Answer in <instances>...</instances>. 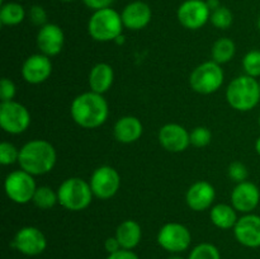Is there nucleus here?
I'll use <instances>...</instances> for the list:
<instances>
[{
  "instance_id": "f257e3e1",
  "label": "nucleus",
  "mask_w": 260,
  "mask_h": 259,
  "mask_svg": "<svg viewBox=\"0 0 260 259\" xmlns=\"http://www.w3.org/2000/svg\"><path fill=\"white\" fill-rule=\"evenodd\" d=\"M74 122L83 128H98L108 119L109 107L103 94L85 91L76 96L70 107Z\"/></svg>"
},
{
  "instance_id": "f03ea898",
  "label": "nucleus",
  "mask_w": 260,
  "mask_h": 259,
  "mask_svg": "<svg viewBox=\"0 0 260 259\" xmlns=\"http://www.w3.org/2000/svg\"><path fill=\"white\" fill-rule=\"evenodd\" d=\"M57 152L53 145L47 140L35 139L25 142L19 150L20 169L36 175H45L55 168Z\"/></svg>"
},
{
  "instance_id": "7ed1b4c3",
  "label": "nucleus",
  "mask_w": 260,
  "mask_h": 259,
  "mask_svg": "<svg viewBox=\"0 0 260 259\" xmlns=\"http://www.w3.org/2000/svg\"><path fill=\"white\" fill-rule=\"evenodd\" d=\"M226 99L230 107L239 112H249L260 102V85L255 78L244 75L230 81L226 89Z\"/></svg>"
},
{
  "instance_id": "20e7f679",
  "label": "nucleus",
  "mask_w": 260,
  "mask_h": 259,
  "mask_svg": "<svg viewBox=\"0 0 260 259\" xmlns=\"http://www.w3.org/2000/svg\"><path fill=\"white\" fill-rule=\"evenodd\" d=\"M58 203L65 210L78 212L90 206L93 190L90 183L79 177H71L63 180L57 189Z\"/></svg>"
},
{
  "instance_id": "39448f33",
  "label": "nucleus",
  "mask_w": 260,
  "mask_h": 259,
  "mask_svg": "<svg viewBox=\"0 0 260 259\" xmlns=\"http://www.w3.org/2000/svg\"><path fill=\"white\" fill-rule=\"evenodd\" d=\"M123 22L118 12L112 8L95 10L88 22V33L98 42H111L122 36Z\"/></svg>"
},
{
  "instance_id": "423d86ee",
  "label": "nucleus",
  "mask_w": 260,
  "mask_h": 259,
  "mask_svg": "<svg viewBox=\"0 0 260 259\" xmlns=\"http://www.w3.org/2000/svg\"><path fill=\"white\" fill-rule=\"evenodd\" d=\"M223 79L225 74L220 63L211 60L202 62L190 73L189 85L196 93L208 95L222 86Z\"/></svg>"
},
{
  "instance_id": "0eeeda50",
  "label": "nucleus",
  "mask_w": 260,
  "mask_h": 259,
  "mask_svg": "<svg viewBox=\"0 0 260 259\" xmlns=\"http://www.w3.org/2000/svg\"><path fill=\"white\" fill-rule=\"evenodd\" d=\"M5 195L12 202L17 205H25L32 202L37 185L35 177L25 170L19 169L9 173L4 182Z\"/></svg>"
},
{
  "instance_id": "6e6552de",
  "label": "nucleus",
  "mask_w": 260,
  "mask_h": 259,
  "mask_svg": "<svg viewBox=\"0 0 260 259\" xmlns=\"http://www.w3.org/2000/svg\"><path fill=\"white\" fill-rule=\"evenodd\" d=\"M156 240L164 250L172 254H180L192 244V234L183 223L168 222L160 228Z\"/></svg>"
},
{
  "instance_id": "1a4fd4ad",
  "label": "nucleus",
  "mask_w": 260,
  "mask_h": 259,
  "mask_svg": "<svg viewBox=\"0 0 260 259\" xmlns=\"http://www.w3.org/2000/svg\"><path fill=\"white\" fill-rule=\"evenodd\" d=\"M29 124L30 113L27 107L15 101L0 103V126L7 134H23Z\"/></svg>"
},
{
  "instance_id": "9d476101",
  "label": "nucleus",
  "mask_w": 260,
  "mask_h": 259,
  "mask_svg": "<svg viewBox=\"0 0 260 259\" xmlns=\"http://www.w3.org/2000/svg\"><path fill=\"white\" fill-rule=\"evenodd\" d=\"M90 187L93 195L99 200H109L114 197L121 187V175L109 165H102L96 168L91 174Z\"/></svg>"
},
{
  "instance_id": "9b49d317",
  "label": "nucleus",
  "mask_w": 260,
  "mask_h": 259,
  "mask_svg": "<svg viewBox=\"0 0 260 259\" xmlns=\"http://www.w3.org/2000/svg\"><path fill=\"white\" fill-rule=\"evenodd\" d=\"M12 246L23 255L36 256L42 254L47 248L45 234L35 226H24L17 231L12 241Z\"/></svg>"
},
{
  "instance_id": "f8f14e48",
  "label": "nucleus",
  "mask_w": 260,
  "mask_h": 259,
  "mask_svg": "<svg viewBox=\"0 0 260 259\" xmlns=\"http://www.w3.org/2000/svg\"><path fill=\"white\" fill-rule=\"evenodd\" d=\"M178 20L184 28L196 30L202 28L210 20L211 10L203 0H185L177 12Z\"/></svg>"
},
{
  "instance_id": "ddd939ff",
  "label": "nucleus",
  "mask_w": 260,
  "mask_h": 259,
  "mask_svg": "<svg viewBox=\"0 0 260 259\" xmlns=\"http://www.w3.org/2000/svg\"><path fill=\"white\" fill-rule=\"evenodd\" d=\"M234 235L243 246L260 248V216L251 212L239 217L234 228Z\"/></svg>"
},
{
  "instance_id": "4468645a",
  "label": "nucleus",
  "mask_w": 260,
  "mask_h": 259,
  "mask_svg": "<svg viewBox=\"0 0 260 259\" xmlns=\"http://www.w3.org/2000/svg\"><path fill=\"white\" fill-rule=\"evenodd\" d=\"M52 74V62L48 56L35 53L27 57L22 66V76L28 84H42Z\"/></svg>"
},
{
  "instance_id": "2eb2a0df",
  "label": "nucleus",
  "mask_w": 260,
  "mask_h": 259,
  "mask_svg": "<svg viewBox=\"0 0 260 259\" xmlns=\"http://www.w3.org/2000/svg\"><path fill=\"white\" fill-rule=\"evenodd\" d=\"M157 139H159L162 149L169 152H174V154L184 151L190 145L189 132L187 131L185 127L178 123L164 124L159 130Z\"/></svg>"
},
{
  "instance_id": "dca6fc26",
  "label": "nucleus",
  "mask_w": 260,
  "mask_h": 259,
  "mask_svg": "<svg viewBox=\"0 0 260 259\" xmlns=\"http://www.w3.org/2000/svg\"><path fill=\"white\" fill-rule=\"evenodd\" d=\"M37 47L41 53L52 57L58 55L62 51L63 43H65V35L61 27L53 23H47L40 28L37 33Z\"/></svg>"
},
{
  "instance_id": "f3484780",
  "label": "nucleus",
  "mask_w": 260,
  "mask_h": 259,
  "mask_svg": "<svg viewBox=\"0 0 260 259\" xmlns=\"http://www.w3.org/2000/svg\"><path fill=\"white\" fill-rule=\"evenodd\" d=\"M260 202V190L258 185L254 183L241 182L236 184L231 192V205L239 212L251 213Z\"/></svg>"
},
{
  "instance_id": "a211bd4d",
  "label": "nucleus",
  "mask_w": 260,
  "mask_h": 259,
  "mask_svg": "<svg viewBox=\"0 0 260 259\" xmlns=\"http://www.w3.org/2000/svg\"><path fill=\"white\" fill-rule=\"evenodd\" d=\"M215 198V187L207 180H198V182L193 183L188 188L187 195H185L188 207L193 211H197V212L212 207Z\"/></svg>"
},
{
  "instance_id": "6ab92c4d",
  "label": "nucleus",
  "mask_w": 260,
  "mask_h": 259,
  "mask_svg": "<svg viewBox=\"0 0 260 259\" xmlns=\"http://www.w3.org/2000/svg\"><path fill=\"white\" fill-rule=\"evenodd\" d=\"M124 28L131 30L144 29L151 22L152 12L149 4L144 2H132L124 7L121 13Z\"/></svg>"
},
{
  "instance_id": "aec40b11",
  "label": "nucleus",
  "mask_w": 260,
  "mask_h": 259,
  "mask_svg": "<svg viewBox=\"0 0 260 259\" xmlns=\"http://www.w3.org/2000/svg\"><path fill=\"white\" fill-rule=\"evenodd\" d=\"M113 134L117 141L121 144H132L142 136L144 126L137 117L124 116L116 122Z\"/></svg>"
},
{
  "instance_id": "412c9836",
  "label": "nucleus",
  "mask_w": 260,
  "mask_h": 259,
  "mask_svg": "<svg viewBox=\"0 0 260 259\" xmlns=\"http://www.w3.org/2000/svg\"><path fill=\"white\" fill-rule=\"evenodd\" d=\"M114 80V71L107 62H99L91 68L89 73V88L91 91L104 94L112 88Z\"/></svg>"
},
{
  "instance_id": "4be33fe9",
  "label": "nucleus",
  "mask_w": 260,
  "mask_h": 259,
  "mask_svg": "<svg viewBox=\"0 0 260 259\" xmlns=\"http://www.w3.org/2000/svg\"><path fill=\"white\" fill-rule=\"evenodd\" d=\"M114 236L118 239L122 249L134 250L142 239V229L137 221L126 220L119 223Z\"/></svg>"
},
{
  "instance_id": "5701e85b",
  "label": "nucleus",
  "mask_w": 260,
  "mask_h": 259,
  "mask_svg": "<svg viewBox=\"0 0 260 259\" xmlns=\"http://www.w3.org/2000/svg\"><path fill=\"white\" fill-rule=\"evenodd\" d=\"M238 211L234 208L233 205H226V203H217L210 208V218L211 222L218 229L229 230V229L235 228L238 222Z\"/></svg>"
},
{
  "instance_id": "b1692460",
  "label": "nucleus",
  "mask_w": 260,
  "mask_h": 259,
  "mask_svg": "<svg viewBox=\"0 0 260 259\" xmlns=\"http://www.w3.org/2000/svg\"><path fill=\"white\" fill-rule=\"evenodd\" d=\"M236 53V45L231 38L222 37L218 38L211 48V56L215 62L220 63H228L234 58Z\"/></svg>"
},
{
  "instance_id": "393cba45",
  "label": "nucleus",
  "mask_w": 260,
  "mask_h": 259,
  "mask_svg": "<svg viewBox=\"0 0 260 259\" xmlns=\"http://www.w3.org/2000/svg\"><path fill=\"white\" fill-rule=\"evenodd\" d=\"M25 10L18 3H5L0 8V22L3 25H18L24 20Z\"/></svg>"
},
{
  "instance_id": "a878e982",
  "label": "nucleus",
  "mask_w": 260,
  "mask_h": 259,
  "mask_svg": "<svg viewBox=\"0 0 260 259\" xmlns=\"http://www.w3.org/2000/svg\"><path fill=\"white\" fill-rule=\"evenodd\" d=\"M32 202L35 203L36 207L41 208V210H50L56 203H58L57 190L55 192L52 188L47 187V185L37 187Z\"/></svg>"
},
{
  "instance_id": "bb28decb",
  "label": "nucleus",
  "mask_w": 260,
  "mask_h": 259,
  "mask_svg": "<svg viewBox=\"0 0 260 259\" xmlns=\"http://www.w3.org/2000/svg\"><path fill=\"white\" fill-rule=\"evenodd\" d=\"M187 259H221V253L213 244L201 243L190 250Z\"/></svg>"
},
{
  "instance_id": "cd10ccee",
  "label": "nucleus",
  "mask_w": 260,
  "mask_h": 259,
  "mask_svg": "<svg viewBox=\"0 0 260 259\" xmlns=\"http://www.w3.org/2000/svg\"><path fill=\"white\" fill-rule=\"evenodd\" d=\"M210 20L218 29H228L233 24L234 14L229 8L220 7L216 10H213V12H211Z\"/></svg>"
},
{
  "instance_id": "c85d7f7f",
  "label": "nucleus",
  "mask_w": 260,
  "mask_h": 259,
  "mask_svg": "<svg viewBox=\"0 0 260 259\" xmlns=\"http://www.w3.org/2000/svg\"><path fill=\"white\" fill-rule=\"evenodd\" d=\"M243 69L251 78L260 76V50H250L243 58Z\"/></svg>"
},
{
  "instance_id": "c756f323",
  "label": "nucleus",
  "mask_w": 260,
  "mask_h": 259,
  "mask_svg": "<svg viewBox=\"0 0 260 259\" xmlns=\"http://www.w3.org/2000/svg\"><path fill=\"white\" fill-rule=\"evenodd\" d=\"M190 145L196 147H205L212 141V132L208 127L198 126L189 132Z\"/></svg>"
},
{
  "instance_id": "7c9ffc66",
  "label": "nucleus",
  "mask_w": 260,
  "mask_h": 259,
  "mask_svg": "<svg viewBox=\"0 0 260 259\" xmlns=\"http://www.w3.org/2000/svg\"><path fill=\"white\" fill-rule=\"evenodd\" d=\"M19 150L12 142L3 141L0 144V163L3 165H12L19 160Z\"/></svg>"
},
{
  "instance_id": "2f4dec72",
  "label": "nucleus",
  "mask_w": 260,
  "mask_h": 259,
  "mask_svg": "<svg viewBox=\"0 0 260 259\" xmlns=\"http://www.w3.org/2000/svg\"><path fill=\"white\" fill-rule=\"evenodd\" d=\"M229 178H230L233 182H235L236 184L241 182H245L248 179V168L245 164H243L241 161H234L229 165Z\"/></svg>"
},
{
  "instance_id": "473e14b6",
  "label": "nucleus",
  "mask_w": 260,
  "mask_h": 259,
  "mask_svg": "<svg viewBox=\"0 0 260 259\" xmlns=\"http://www.w3.org/2000/svg\"><path fill=\"white\" fill-rule=\"evenodd\" d=\"M15 94H17L15 84L10 79L3 78L0 81V99H2V102L14 101Z\"/></svg>"
},
{
  "instance_id": "72a5a7b5",
  "label": "nucleus",
  "mask_w": 260,
  "mask_h": 259,
  "mask_svg": "<svg viewBox=\"0 0 260 259\" xmlns=\"http://www.w3.org/2000/svg\"><path fill=\"white\" fill-rule=\"evenodd\" d=\"M28 17H29L30 22L35 25H38V27H43L45 24H47V12L41 5L30 7L29 12H28Z\"/></svg>"
},
{
  "instance_id": "f704fd0d",
  "label": "nucleus",
  "mask_w": 260,
  "mask_h": 259,
  "mask_svg": "<svg viewBox=\"0 0 260 259\" xmlns=\"http://www.w3.org/2000/svg\"><path fill=\"white\" fill-rule=\"evenodd\" d=\"M83 2L89 9H93L95 12V10L104 9V8H111L114 0H83Z\"/></svg>"
},
{
  "instance_id": "c9c22d12",
  "label": "nucleus",
  "mask_w": 260,
  "mask_h": 259,
  "mask_svg": "<svg viewBox=\"0 0 260 259\" xmlns=\"http://www.w3.org/2000/svg\"><path fill=\"white\" fill-rule=\"evenodd\" d=\"M106 259H140L139 255L134 250H127V249H121L113 254H108Z\"/></svg>"
},
{
  "instance_id": "e433bc0d",
  "label": "nucleus",
  "mask_w": 260,
  "mask_h": 259,
  "mask_svg": "<svg viewBox=\"0 0 260 259\" xmlns=\"http://www.w3.org/2000/svg\"><path fill=\"white\" fill-rule=\"evenodd\" d=\"M104 248H106L107 253L113 254V253H116V251L121 250L122 246L116 236H111V238H108L106 241H104Z\"/></svg>"
},
{
  "instance_id": "4c0bfd02",
  "label": "nucleus",
  "mask_w": 260,
  "mask_h": 259,
  "mask_svg": "<svg viewBox=\"0 0 260 259\" xmlns=\"http://www.w3.org/2000/svg\"><path fill=\"white\" fill-rule=\"evenodd\" d=\"M206 3H207V5H208V8H210L211 12H213V10H216L217 8L221 7L220 0H206Z\"/></svg>"
},
{
  "instance_id": "58836bf2",
  "label": "nucleus",
  "mask_w": 260,
  "mask_h": 259,
  "mask_svg": "<svg viewBox=\"0 0 260 259\" xmlns=\"http://www.w3.org/2000/svg\"><path fill=\"white\" fill-rule=\"evenodd\" d=\"M255 151H256V154L260 156V136L256 139V141H255Z\"/></svg>"
},
{
  "instance_id": "ea45409f",
  "label": "nucleus",
  "mask_w": 260,
  "mask_h": 259,
  "mask_svg": "<svg viewBox=\"0 0 260 259\" xmlns=\"http://www.w3.org/2000/svg\"><path fill=\"white\" fill-rule=\"evenodd\" d=\"M167 259H185V258H183V256L179 255V254H172V255L168 256Z\"/></svg>"
},
{
  "instance_id": "a19ab883",
  "label": "nucleus",
  "mask_w": 260,
  "mask_h": 259,
  "mask_svg": "<svg viewBox=\"0 0 260 259\" xmlns=\"http://www.w3.org/2000/svg\"><path fill=\"white\" fill-rule=\"evenodd\" d=\"M256 24H258V29L260 30V15H259V18H258V23H256Z\"/></svg>"
},
{
  "instance_id": "79ce46f5",
  "label": "nucleus",
  "mask_w": 260,
  "mask_h": 259,
  "mask_svg": "<svg viewBox=\"0 0 260 259\" xmlns=\"http://www.w3.org/2000/svg\"><path fill=\"white\" fill-rule=\"evenodd\" d=\"M61 2H65V3H70V2H74V0H61Z\"/></svg>"
},
{
  "instance_id": "37998d69",
  "label": "nucleus",
  "mask_w": 260,
  "mask_h": 259,
  "mask_svg": "<svg viewBox=\"0 0 260 259\" xmlns=\"http://www.w3.org/2000/svg\"><path fill=\"white\" fill-rule=\"evenodd\" d=\"M258 122H259V127H260V114H259V121Z\"/></svg>"
},
{
  "instance_id": "c03bdc74",
  "label": "nucleus",
  "mask_w": 260,
  "mask_h": 259,
  "mask_svg": "<svg viewBox=\"0 0 260 259\" xmlns=\"http://www.w3.org/2000/svg\"><path fill=\"white\" fill-rule=\"evenodd\" d=\"M259 85H260V81H259Z\"/></svg>"
}]
</instances>
